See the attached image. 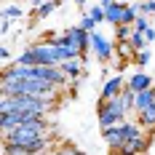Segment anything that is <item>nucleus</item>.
I'll return each mask as SVG.
<instances>
[{
	"mask_svg": "<svg viewBox=\"0 0 155 155\" xmlns=\"http://www.w3.org/2000/svg\"><path fill=\"white\" fill-rule=\"evenodd\" d=\"M46 131H48L46 115L43 118H35V120H27V123H19L14 131L3 134V153L5 155H30L32 144L48 139Z\"/></svg>",
	"mask_w": 155,
	"mask_h": 155,
	"instance_id": "nucleus-1",
	"label": "nucleus"
},
{
	"mask_svg": "<svg viewBox=\"0 0 155 155\" xmlns=\"http://www.w3.org/2000/svg\"><path fill=\"white\" fill-rule=\"evenodd\" d=\"M123 131H126L123 153H144L150 147V131L139 120H123Z\"/></svg>",
	"mask_w": 155,
	"mask_h": 155,
	"instance_id": "nucleus-2",
	"label": "nucleus"
},
{
	"mask_svg": "<svg viewBox=\"0 0 155 155\" xmlns=\"http://www.w3.org/2000/svg\"><path fill=\"white\" fill-rule=\"evenodd\" d=\"M126 118H128V110H126V104L120 102V96H115V99H102V102H99V128L123 123Z\"/></svg>",
	"mask_w": 155,
	"mask_h": 155,
	"instance_id": "nucleus-3",
	"label": "nucleus"
},
{
	"mask_svg": "<svg viewBox=\"0 0 155 155\" xmlns=\"http://www.w3.org/2000/svg\"><path fill=\"white\" fill-rule=\"evenodd\" d=\"M48 38H51V40H64V43L80 48V51H88V43H91V32L83 30L80 24H78V27H70V30H64L62 35H48Z\"/></svg>",
	"mask_w": 155,
	"mask_h": 155,
	"instance_id": "nucleus-4",
	"label": "nucleus"
},
{
	"mask_svg": "<svg viewBox=\"0 0 155 155\" xmlns=\"http://www.w3.org/2000/svg\"><path fill=\"white\" fill-rule=\"evenodd\" d=\"M88 51H91L94 56L104 64V62H110V59L115 56V43H112V40H107L102 32L94 30V32H91V43H88Z\"/></svg>",
	"mask_w": 155,
	"mask_h": 155,
	"instance_id": "nucleus-5",
	"label": "nucleus"
},
{
	"mask_svg": "<svg viewBox=\"0 0 155 155\" xmlns=\"http://www.w3.org/2000/svg\"><path fill=\"white\" fill-rule=\"evenodd\" d=\"M102 139H104V144H107L110 150H115V153H123V147H126V131H123V123H115V126L102 128Z\"/></svg>",
	"mask_w": 155,
	"mask_h": 155,
	"instance_id": "nucleus-6",
	"label": "nucleus"
},
{
	"mask_svg": "<svg viewBox=\"0 0 155 155\" xmlns=\"http://www.w3.org/2000/svg\"><path fill=\"white\" fill-rule=\"evenodd\" d=\"M123 88H126L123 75H110L107 80L102 83V99H115V96H120Z\"/></svg>",
	"mask_w": 155,
	"mask_h": 155,
	"instance_id": "nucleus-7",
	"label": "nucleus"
},
{
	"mask_svg": "<svg viewBox=\"0 0 155 155\" xmlns=\"http://www.w3.org/2000/svg\"><path fill=\"white\" fill-rule=\"evenodd\" d=\"M126 0H112L110 5H104V16H107V24L112 27H118V24H123V11H126Z\"/></svg>",
	"mask_w": 155,
	"mask_h": 155,
	"instance_id": "nucleus-8",
	"label": "nucleus"
},
{
	"mask_svg": "<svg viewBox=\"0 0 155 155\" xmlns=\"http://www.w3.org/2000/svg\"><path fill=\"white\" fill-rule=\"evenodd\" d=\"M62 70L67 72V78H83V70H86V59L83 56H75V59H64L62 62Z\"/></svg>",
	"mask_w": 155,
	"mask_h": 155,
	"instance_id": "nucleus-9",
	"label": "nucleus"
},
{
	"mask_svg": "<svg viewBox=\"0 0 155 155\" xmlns=\"http://www.w3.org/2000/svg\"><path fill=\"white\" fill-rule=\"evenodd\" d=\"M126 86H128V88H134V91H144V88H150V86H153V75H147V72L139 67V72H134V75L128 78V80H126Z\"/></svg>",
	"mask_w": 155,
	"mask_h": 155,
	"instance_id": "nucleus-10",
	"label": "nucleus"
},
{
	"mask_svg": "<svg viewBox=\"0 0 155 155\" xmlns=\"http://www.w3.org/2000/svg\"><path fill=\"white\" fill-rule=\"evenodd\" d=\"M137 120H139V123L144 126L150 134H153V131H155V102H153V104H147L144 110H139V112H137Z\"/></svg>",
	"mask_w": 155,
	"mask_h": 155,
	"instance_id": "nucleus-11",
	"label": "nucleus"
},
{
	"mask_svg": "<svg viewBox=\"0 0 155 155\" xmlns=\"http://www.w3.org/2000/svg\"><path fill=\"white\" fill-rule=\"evenodd\" d=\"M59 5H62V0H43V3H38V5H35V11H32V14H35V19H46V16H51L54 11H56Z\"/></svg>",
	"mask_w": 155,
	"mask_h": 155,
	"instance_id": "nucleus-12",
	"label": "nucleus"
},
{
	"mask_svg": "<svg viewBox=\"0 0 155 155\" xmlns=\"http://www.w3.org/2000/svg\"><path fill=\"white\" fill-rule=\"evenodd\" d=\"M153 102H155V86L144 88V91H137V104H134V112L144 110L147 104H153Z\"/></svg>",
	"mask_w": 155,
	"mask_h": 155,
	"instance_id": "nucleus-13",
	"label": "nucleus"
},
{
	"mask_svg": "<svg viewBox=\"0 0 155 155\" xmlns=\"http://www.w3.org/2000/svg\"><path fill=\"white\" fill-rule=\"evenodd\" d=\"M16 126H19V115H16V112H0V131H3V134L14 131Z\"/></svg>",
	"mask_w": 155,
	"mask_h": 155,
	"instance_id": "nucleus-14",
	"label": "nucleus"
},
{
	"mask_svg": "<svg viewBox=\"0 0 155 155\" xmlns=\"http://www.w3.org/2000/svg\"><path fill=\"white\" fill-rule=\"evenodd\" d=\"M3 16H5V19H11V21H21V19H24L21 0H16V3H11V5H5V8H3Z\"/></svg>",
	"mask_w": 155,
	"mask_h": 155,
	"instance_id": "nucleus-15",
	"label": "nucleus"
},
{
	"mask_svg": "<svg viewBox=\"0 0 155 155\" xmlns=\"http://www.w3.org/2000/svg\"><path fill=\"white\" fill-rule=\"evenodd\" d=\"M128 46L134 48V51H142V48H147L150 43H147V35L142 30H134L131 35H128Z\"/></svg>",
	"mask_w": 155,
	"mask_h": 155,
	"instance_id": "nucleus-16",
	"label": "nucleus"
},
{
	"mask_svg": "<svg viewBox=\"0 0 155 155\" xmlns=\"http://www.w3.org/2000/svg\"><path fill=\"white\" fill-rule=\"evenodd\" d=\"M150 62H153V51H150V46L142 48V51H134V64H137V67H142V70H144Z\"/></svg>",
	"mask_w": 155,
	"mask_h": 155,
	"instance_id": "nucleus-17",
	"label": "nucleus"
},
{
	"mask_svg": "<svg viewBox=\"0 0 155 155\" xmlns=\"http://www.w3.org/2000/svg\"><path fill=\"white\" fill-rule=\"evenodd\" d=\"M83 11L91 16V19H96V24L107 21V16H104V5H102V3H99V5H88V8H83Z\"/></svg>",
	"mask_w": 155,
	"mask_h": 155,
	"instance_id": "nucleus-18",
	"label": "nucleus"
},
{
	"mask_svg": "<svg viewBox=\"0 0 155 155\" xmlns=\"http://www.w3.org/2000/svg\"><path fill=\"white\" fill-rule=\"evenodd\" d=\"M115 54H118L120 59H134V48L128 46V40H123V43H118V46H115Z\"/></svg>",
	"mask_w": 155,
	"mask_h": 155,
	"instance_id": "nucleus-19",
	"label": "nucleus"
},
{
	"mask_svg": "<svg viewBox=\"0 0 155 155\" xmlns=\"http://www.w3.org/2000/svg\"><path fill=\"white\" fill-rule=\"evenodd\" d=\"M80 27H83V30H88V32H94L99 24H96V19H91V16L83 11V16H80Z\"/></svg>",
	"mask_w": 155,
	"mask_h": 155,
	"instance_id": "nucleus-20",
	"label": "nucleus"
},
{
	"mask_svg": "<svg viewBox=\"0 0 155 155\" xmlns=\"http://www.w3.org/2000/svg\"><path fill=\"white\" fill-rule=\"evenodd\" d=\"M147 27H150V16H147V14H139L137 19H134V30H142V32H144Z\"/></svg>",
	"mask_w": 155,
	"mask_h": 155,
	"instance_id": "nucleus-21",
	"label": "nucleus"
},
{
	"mask_svg": "<svg viewBox=\"0 0 155 155\" xmlns=\"http://www.w3.org/2000/svg\"><path fill=\"white\" fill-rule=\"evenodd\" d=\"M0 59H3L5 64H11V62L16 59V56L11 54V48H8V46H0Z\"/></svg>",
	"mask_w": 155,
	"mask_h": 155,
	"instance_id": "nucleus-22",
	"label": "nucleus"
},
{
	"mask_svg": "<svg viewBox=\"0 0 155 155\" xmlns=\"http://www.w3.org/2000/svg\"><path fill=\"white\" fill-rule=\"evenodd\" d=\"M11 27H14V21L3 16V21H0V35H8V32H11Z\"/></svg>",
	"mask_w": 155,
	"mask_h": 155,
	"instance_id": "nucleus-23",
	"label": "nucleus"
},
{
	"mask_svg": "<svg viewBox=\"0 0 155 155\" xmlns=\"http://www.w3.org/2000/svg\"><path fill=\"white\" fill-rule=\"evenodd\" d=\"M144 35H147V43H153V40H155V27H153V24L144 30Z\"/></svg>",
	"mask_w": 155,
	"mask_h": 155,
	"instance_id": "nucleus-24",
	"label": "nucleus"
},
{
	"mask_svg": "<svg viewBox=\"0 0 155 155\" xmlns=\"http://www.w3.org/2000/svg\"><path fill=\"white\" fill-rule=\"evenodd\" d=\"M78 5H80V8H83V5H88V3H91V0H75Z\"/></svg>",
	"mask_w": 155,
	"mask_h": 155,
	"instance_id": "nucleus-25",
	"label": "nucleus"
},
{
	"mask_svg": "<svg viewBox=\"0 0 155 155\" xmlns=\"http://www.w3.org/2000/svg\"><path fill=\"white\" fill-rule=\"evenodd\" d=\"M99 3H102V5H110V3H112V0H99Z\"/></svg>",
	"mask_w": 155,
	"mask_h": 155,
	"instance_id": "nucleus-26",
	"label": "nucleus"
},
{
	"mask_svg": "<svg viewBox=\"0 0 155 155\" xmlns=\"http://www.w3.org/2000/svg\"><path fill=\"white\" fill-rule=\"evenodd\" d=\"M30 3H35V5H38V3H40V0H30Z\"/></svg>",
	"mask_w": 155,
	"mask_h": 155,
	"instance_id": "nucleus-27",
	"label": "nucleus"
},
{
	"mask_svg": "<svg viewBox=\"0 0 155 155\" xmlns=\"http://www.w3.org/2000/svg\"><path fill=\"white\" fill-rule=\"evenodd\" d=\"M131 3H134V0H131Z\"/></svg>",
	"mask_w": 155,
	"mask_h": 155,
	"instance_id": "nucleus-28",
	"label": "nucleus"
}]
</instances>
